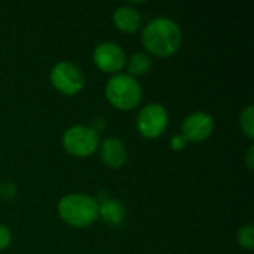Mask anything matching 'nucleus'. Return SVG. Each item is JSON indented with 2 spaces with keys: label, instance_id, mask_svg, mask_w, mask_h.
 Masks as SVG:
<instances>
[{
  "label": "nucleus",
  "instance_id": "1",
  "mask_svg": "<svg viewBox=\"0 0 254 254\" xmlns=\"http://www.w3.org/2000/svg\"><path fill=\"white\" fill-rule=\"evenodd\" d=\"M140 40L150 57L170 58L176 55L183 45V30L180 24L170 16H155L140 30Z\"/></svg>",
  "mask_w": 254,
  "mask_h": 254
},
{
  "label": "nucleus",
  "instance_id": "2",
  "mask_svg": "<svg viewBox=\"0 0 254 254\" xmlns=\"http://www.w3.org/2000/svg\"><path fill=\"white\" fill-rule=\"evenodd\" d=\"M58 217L70 228L85 229L98 220V201L83 192H71L57 202Z\"/></svg>",
  "mask_w": 254,
  "mask_h": 254
},
{
  "label": "nucleus",
  "instance_id": "3",
  "mask_svg": "<svg viewBox=\"0 0 254 254\" xmlns=\"http://www.w3.org/2000/svg\"><path fill=\"white\" fill-rule=\"evenodd\" d=\"M104 97L113 109L119 112H131L138 107L143 100V86L138 79L122 71L107 79L104 85Z\"/></svg>",
  "mask_w": 254,
  "mask_h": 254
},
{
  "label": "nucleus",
  "instance_id": "4",
  "mask_svg": "<svg viewBox=\"0 0 254 254\" xmlns=\"http://www.w3.org/2000/svg\"><path fill=\"white\" fill-rule=\"evenodd\" d=\"M100 134L85 124L68 127L61 135L63 149L73 158H89L97 153L100 146Z\"/></svg>",
  "mask_w": 254,
  "mask_h": 254
},
{
  "label": "nucleus",
  "instance_id": "5",
  "mask_svg": "<svg viewBox=\"0 0 254 254\" xmlns=\"http://www.w3.org/2000/svg\"><path fill=\"white\" fill-rule=\"evenodd\" d=\"M49 82L57 92L65 97H73L83 91L86 85V74L76 63L61 60L51 67Z\"/></svg>",
  "mask_w": 254,
  "mask_h": 254
},
{
  "label": "nucleus",
  "instance_id": "6",
  "mask_svg": "<svg viewBox=\"0 0 254 254\" xmlns=\"http://www.w3.org/2000/svg\"><path fill=\"white\" fill-rule=\"evenodd\" d=\"M170 125V113L161 103H147L141 106L135 116V128L138 134L147 140H155L167 131Z\"/></svg>",
  "mask_w": 254,
  "mask_h": 254
},
{
  "label": "nucleus",
  "instance_id": "7",
  "mask_svg": "<svg viewBox=\"0 0 254 254\" xmlns=\"http://www.w3.org/2000/svg\"><path fill=\"white\" fill-rule=\"evenodd\" d=\"M92 63L100 71L113 76L124 71L127 64V52L116 42H100L92 51Z\"/></svg>",
  "mask_w": 254,
  "mask_h": 254
},
{
  "label": "nucleus",
  "instance_id": "8",
  "mask_svg": "<svg viewBox=\"0 0 254 254\" xmlns=\"http://www.w3.org/2000/svg\"><path fill=\"white\" fill-rule=\"evenodd\" d=\"M216 129V121L211 113L205 110H195L189 113L182 125H180V134L186 138L188 143L199 144L205 140H208Z\"/></svg>",
  "mask_w": 254,
  "mask_h": 254
},
{
  "label": "nucleus",
  "instance_id": "9",
  "mask_svg": "<svg viewBox=\"0 0 254 254\" xmlns=\"http://www.w3.org/2000/svg\"><path fill=\"white\" fill-rule=\"evenodd\" d=\"M98 155L103 164L112 170L122 168L128 161V149L125 143L118 137H106L100 141Z\"/></svg>",
  "mask_w": 254,
  "mask_h": 254
},
{
  "label": "nucleus",
  "instance_id": "10",
  "mask_svg": "<svg viewBox=\"0 0 254 254\" xmlns=\"http://www.w3.org/2000/svg\"><path fill=\"white\" fill-rule=\"evenodd\" d=\"M112 21L119 31L127 34H134L143 27L141 13L134 4H119L115 7L112 12Z\"/></svg>",
  "mask_w": 254,
  "mask_h": 254
},
{
  "label": "nucleus",
  "instance_id": "11",
  "mask_svg": "<svg viewBox=\"0 0 254 254\" xmlns=\"http://www.w3.org/2000/svg\"><path fill=\"white\" fill-rule=\"evenodd\" d=\"M98 219H101L107 226L118 228L127 219L125 205L116 198L106 196L98 201Z\"/></svg>",
  "mask_w": 254,
  "mask_h": 254
},
{
  "label": "nucleus",
  "instance_id": "12",
  "mask_svg": "<svg viewBox=\"0 0 254 254\" xmlns=\"http://www.w3.org/2000/svg\"><path fill=\"white\" fill-rule=\"evenodd\" d=\"M152 67H153V60L144 51H137L129 57H127V64H125L127 73L134 76L135 79L150 73Z\"/></svg>",
  "mask_w": 254,
  "mask_h": 254
},
{
  "label": "nucleus",
  "instance_id": "13",
  "mask_svg": "<svg viewBox=\"0 0 254 254\" xmlns=\"http://www.w3.org/2000/svg\"><path fill=\"white\" fill-rule=\"evenodd\" d=\"M238 124H240V129L241 132L249 138H254V106L253 104H247L241 112H240V118H238Z\"/></svg>",
  "mask_w": 254,
  "mask_h": 254
},
{
  "label": "nucleus",
  "instance_id": "14",
  "mask_svg": "<svg viewBox=\"0 0 254 254\" xmlns=\"http://www.w3.org/2000/svg\"><path fill=\"white\" fill-rule=\"evenodd\" d=\"M237 243L241 249L252 252L254 249V229L253 225L246 223L238 228L237 231Z\"/></svg>",
  "mask_w": 254,
  "mask_h": 254
},
{
  "label": "nucleus",
  "instance_id": "15",
  "mask_svg": "<svg viewBox=\"0 0 254 254\" xmlns=\"http://www.w3.org/2000/svg\"><path fill=\"white\" fill-rule=\"evenodd\" d=\"M12 243V232L10 229L4 225L0 223V252L6 250Z\"/></svg>",
  "mask_w": 254,
  "mask_h": 254
},
{
  "label": "nucleus",
  "instance_id": "16",
  "mask_svg": "<svg viewBox=\"0 0 254 254\" xmlns=\"http://www.w3.org/2000/svg\"><path fill=\"white\" fill-rule=\"evenodd\" d=\"M170 149L173 150V152H180V150H183V149H186V146H188V141H186V138L180 134V132H177V134H174L171 138H170Z\"/></svg>",
  "mask_w": 254,
  "mask_h": 254
},
{
  "label": "nucleus",
  "instance_id": "17",
  "mask_svg": "<svg viewBox=\"0 0 254 254\" xmlns=\"http://www.w3.org/2000/svg\"><path fill=\"white\" fill-rule=\"evenodd\" d=\"M18 193V189L13 183H4L0 186V195L4 198V199H13Z\"/></svg>",
  "mask_w": 254,
  "mask_h": 254
},
{
  "label": "nucleus",
  "instance_id": "18",
  "mask_svg": "<svg viewBox=\"0 0 254 254\" xmlns=\"http://www.w3.org/2000/svg\"><path fill=\"white\" fill-rule=\"evenodd\" d=\"M244 164H246V167H247V170L249 171H253V167H254V146L252 144L249 149H247V152H246V155H244Z\"/></svg>",
  "mask_w": 254,
  "mask_h": 254
},
{
  "label": "nucleus",
  "instance_id": "19",
  "mask_svg": "<svg viewBox=\"0 0 254 254\" xmlns=\"http://www.w3.org/2000/svg\"><path fill=\"white\" fill-rule=\"evenodd\" d=\"M91 127H92V128H94V129H95L98 134H100V132H101V131L106 128V119H104L103 116H100V118H95V121L91 124Z\"/></svg>",
  "mask_w": 254,
  "mask_h": 254
},
{
  "label": "nucleus",
  "instance_id": "20",
  "mask_svg": "<svg viewBox=\"0 0 254 254\" xmlns=\"http://www.w3.org/2000/svg\"><path fill=\"white\" fill-rule=\"evenodd\" d=\"M0 186H1V183H0Z\"/></svg>",
  "mask_w": 254,
  "mask_h": 254
}]
</instances>
